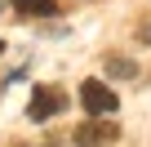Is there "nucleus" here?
<instances>
[{"label": "nucleus", "instance_id": "f257e3e1", "mask_svg": "<svg viewBox=\"0 0 151 147\" xmlns=\"http://www.w3.org/2000/svg\"><path fill=\"white\" fill-rule=\"evenodd\" d=\"M80 103H85V112H89V116H111V112L120 107L116 89H111V85H102V80H85V85H80Z\"/></svg>", "mask_w": 151, "mask_h": 147}, {"label": "nucleus", "instance_id": "f03ea898", "mask_svg": "<svg viewBox=\"0 0 151 147\" xmlns=\"http://www.w3.org/2000/svg\"><path fill=\"white\" fill-rule=\"evenodd\" d=\"M62 107H67V94H62V89L36 85V94H31V103H27V116H31V120H49V116H58Z\"/></svg>", "mask_w": 151, "mask_h": 147}, {"label": "nucleus", "instance_id": "7ed1b4c3", "mask_svg": "<svg viewBox=\"0 0 151 147\" xmlns=\"http://www.w3.org/2000/svg\"><path fill=\"white\" fill-rule=\"evenodd\" d=\"M116 138H120V125L116 120H102V116H93V120H85L80 129H76V143H80V147H107Z\"/></svg>", "mask_w": 151, "mask_h": 147}, {"label": "nucleus", "instance_id": "20e7f679", "mask_svg": "<svg viewBox=\"0 0 151 147\" xmlns=\"http://www.w3.org/2000/svg\"><path fill=\"white\" fill-rule=\"evenodd\" d=\"M9 5H14L22 18H53V14H58V0H9Z\"/></svg>", "mask_w": 151, "mask_h": 147}, {"label": "nucleus", "instance_id": "39448f33", "mask_svg": "<svg viewBox=\"0 0 151 147\" xmlns=\"http://www.w3.org/2000/svg\"><path fill=\"white\" fill-rule=\"evenodd\" d=\"M107 71H111V76H120V80H133V76H138V62H133V58H116V54H111V58H107Z\"/></svg>", "mask_w": 151, "mask_h": 147}, {"label": "nucleus", "instance_id": "423d86ee", "mask_svg": "<svg viewBox=\"0 0 151 147\" xmlns=\"http://www.w3.org/2000/svg\"><path fill=\"white\" fill-rule=\"evenodd\" d=\"M138 40H142V45H151V18H147V22H138Z\"/></svg>", "mask_w": 151, "mask_h": 147}, {"label": "nucleus", "instance_id": "0eeeda50", "mask_svg": "<svg viewBox=\"0 0 151 147\" xmlns=\"http://www.w3.org/2000/svg\"><path fill=\"white\" fill-rule=\"evenodd\" d=\"M45 147H62V143H45Z\"/></svg>", "mask_w": 151, "mask_h": 147}, {"label": "nucleus", "instance_id": "6e6552de", "mask_svg": "<svg viewBox=\"0 0 151 147\" xmlns=\"http://www.w3.org/2000/svg\"><path fill=\"white\" fill-rule=\"evenodd\" d=\"M0 5H5V0H0Z\"/></svg>", "mask_w": 151, "mask_h": 147}, {"label": "nucleus", "instance_id": "1a4fd4ad", "mask_svg": "<svg viewBox=\"0 0 151 147\" xmlns=\"http://www.w3.org/2000/svg\"><path fill=\"white\" fill-rule=\"evenodd\" d=\"M0 49H5V45H0Z\"/></svg>", "mask_w": 151, "mask_h": 147}]
</instances>
